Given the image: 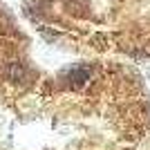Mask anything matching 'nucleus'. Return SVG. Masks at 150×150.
I'll return each instance as SVG.
<instances>
[{"label":"nucleus","mask_w":150,"mask_h":150,"mask_svg":"<svg viewBox=\"0 0 150 150\" xmlns=\"http://www.w3.org/2000/svg\"><path fill=\"white\" fill-rule=\"evenodd\" d=\"M88 79H90V69L88 67H76V69L69 72V81H72V85H76V88H81Z\"/></svg>","instance_id":"nucleus-1"},{"label":"nucleus","mask_w":150,"mask_h":150,"mask_svg":"<svg viewBox=\"0 0 150 150\" xmlns=\"http://www.w3.org/2000/svg\"><path fill=\"white\" fill-rule=\"evenodd\" d=\"M20 74H23V69H20L18 65H13V69H11V79H18Z\"/></svg>","instance_id":"nucleus-2"}]
</instances>
